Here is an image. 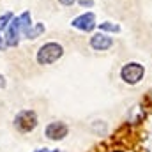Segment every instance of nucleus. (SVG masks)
<instances>
[{
    "mask_svg": "<svg viewBox=\"0 0 152 152\" xmlns=\"http://www.w3.org/2000/svg\"><path fill=\"white\" fill-rule=\"evenodd\" d=\"M99 28H101V30H104V32H118V30H120V27H118V25H115V23H112V21L99 23Z\"/></svg>",
    "mask_w": 152,
    "mask_h": 152,
    "instance_id": "10",
    "label": "nucleus"
},
{
    "mask_svg": "<svg viewBox=\"0 0 152 152\" xmlns=\"http://www.w3.org/2000/svg\"><path fill=\"white\" fill-rule=\"evenodd\" d=\"M151 97H152V92H151Z\"/></svg>",
    "mask_w": 152,
    "mask_h": 152,
    "instance_id": "18",
    "label": "nucleus"
},
{
    "mask_svg": "<svg viewBox=\"0 0 152 152\" xmlns=\"http://www.w3.org/2000/svg\"><path fill=\"white\" fill-rule=\"evenodd\" d=\"M36 152H46V149H39V151H36Z\"/></svg>",
    "mask_w": 152,
    "mask_h": 152,
    "instance_id": "16",
    "label": "nucleus"
},
{
    "mask_svg": "<svg viewBox=\"0 0 152 152\" xmlns=\"http://www.w3.org/2000/svg\"><path fill=\"white\" fill-rule=\"evenodd\" d=\"M62 5H66V7H69V5H73V4H76V0H58Z\"/></svg>",
    "mask_w": 152,
    "mask_h": 152,
    "instance_id": "13",
    "label": "nucleus"
},
{
    "mask_svg": "<svg viewBox=\"0 0 152 152\" xmlns=\"http://www.w3.org/2000/svg\"><path fill=\"white\" fill-rule=\"evenodd\" d=\"M71 25L78 30H81V32H90V30L96 28L97 23H96V16L92 12H85V14H80L78 18H75Z\"/></svg>",
    "mask_w": 152,
    "mask_h": 152,
    "instance_id": "6",
    "label": "nucleus"
},
{
    "mask_svg": "<svg viewBox=\"0 0 152 152\" xmlns=\"http://www.w3.org/2000/svg\"><path fill=\"white\" fill-rule=\"evenodd\" d=\"M42 32H44V25H42V23H36V25L28 27L23 34H25V37L27 39H37Z\"/></svg>",
    "mask_w": 152,
    "mask_h": 152,
    "instance_id": "8",
    "label": "nucleus"
},
{
    "mask_svg": "<svg viewBox=\"0 0 152 152\" xmlns=\"http://www.w3.org/2000/svg\"><path fill=\"white\" fill-rule=\"evenodd\" d=\"M11 20H12V12H4V14L0 16V30L7 28L9 23H11Z\"/></svg>",
    "mask_w": 152,
    "mask_h": 152,
    "instance_id": "11",
    "label": "nucleus"
},
{
    "mask_svg": "<svg viewBox=\"0 0 152 152\" xmlns=\"http://www.w3.org/2000/svg\"><path fill=\"white\" fill-rule=\"evenodd\" d=\"M21 21L20 18H12L9 27H7V34H5V44L7 46H18L20 42V34H21Z\"/></svg>",
    "mask_w": 152,
    "mask_h": 152,
    "instance_id": "5",
    "label": "nucleus"
},
{
    "mask_svg": "<svg viewBox=\"0 0 152 152\" xmlns=\"http://www.w3.org/2000/svg\"><path fill=\"white\" fill-rule=\"evenodd\" d=\"M62 55H64V48L58 42H46L37 50L36 58L41 66H50V64L57 62Z\"/></svg>",
    "mask_w": 152,
    "mask_h": 152,
    "instance_id": "1",
    "label": "nucleus"
},
{
    "mask_svg": "<svg viewBox=\"0 0 152 152\" xmlns=\"http://www.w3.org/2000/svg\"><path fill=\"white\" fill-rule=\"evenodd\" d=\"M90 46L96 51H106L113 46V39L108 37L106 34H96V36L90 37Z\"/></svg>",
    "mask_w": 152,
    "mask_h": 152,
    "instance_id": "7",
    "label": "nucleus"
},
{
    "mask_svg": "<svg viewBox=\"0 0 152 152\" xmlns=\"http://www.w3.org/2000/svg\"><path fill=\"white\" fill-rule=\"evenodd\" d=\"M7 44H5V37H2V34H0V50H4Z\"/></svg>",
    "mask_w": 152,
    "mask_h": 152,
    "instance_id": "14",
    "label": "nucleus"
},
{
    "mask_svg": "<svg viewBox=\"0 0 152 152\" xmlns=\"http://www.w3.org/2000/svg\"><path fill=\"white\" fill-rule=\"evenodd\" d=\"M46 152H60V151H46Z\"/></svg>",
    "mask_w": 152,
    "mask_h": 152,
    "instance_id": "17",
    "label": "nucleus"
},
{
    "mask_svg": "<svg viewBox=\"0 0 152 152\" xmlns=\"http://www.w3.org/2000/svg\"><path fill=\"white\" fill-rule=\"evenodd\" d=\"M14 127L20 133H30L37 127V115L32 110H21L14 117Z\"/></svg>",
    "mask_w": 152,
    "mask_h": 152,
    "instance_id": "3",
    "label": "nucleus"
},
{
    "mask_svg": "<svg viewBox=\"0 0 152 152\" xmlns=\"http://www.w3.org/2000/svg\"><path fill=\"white\" fill-rule=\"evenodd\" d=\"M67 133H69V127H67L64 122H50V124L46 126V129H44V134H46L50 140H53V142L66 138Z\"/></svg>",
    "mask_w": 152,
    "mask_h": 152,
    "instance_id": "4",
    "label": "nucleus"
},
{
    "mask_svg": "<svg viewBox=\"0 0 152 152\" xmlns=\"http://www.w3.org/2000/svg\"><path fill=\"white\" fill-rule=\"evenodd\" d=\"M80 5H81V7H92L94 2H92V0H80Z\"/></svg>",
    "mask_w": 152,
    "mask_h": 152,
    "instance_id": "12",
    "label": "nucleus"
},
{
    "mask_svg": "<svg viewBox=\"0 0 152 152\" xmlns=\"http://www.w3.org/2000/svg\"><path fill=\"white\" fill-rule=\"evenodd\" d=\"M20 21H21V30L25 32L28 27H32V16H30V12H23L21 16H20Z\"/></svg>",
    "mask_w": 152,
    "mask_h": 152,
    "instance_id": "9",
    "label": "nucleus"
},
{
    "mask_svg": "<svg viewBox=\"0 0 152 152\" xmlns=\"http://www.w3.org/2000/svg\"><path fill=\"white\" fill-rule=\"evenodd\" d=\"M143 76H145V67L142 64H138V62H129V64L122 66V69H120V78L127 85L140 83Z\"/></svg>",
    "mask_w": 152,
    "mask_h": 152,
    "instance_id": "2",
    "label": "nucleus"
},
{
    "mask_svg": "<svg viewBox=\"0 0 152 152\" xmlns=\"http://www.w3.org/2000/svg\"><path fill=\"white\" fill-rule=\"evenodd\" d=\"M2 87H5V78L0 75V88H2Z\"/></svg>",
    "mask_w": 152,
    "mask_h": 152,
    "instance_id": "15",
    "label": "nucleus"
}]
</instances>
